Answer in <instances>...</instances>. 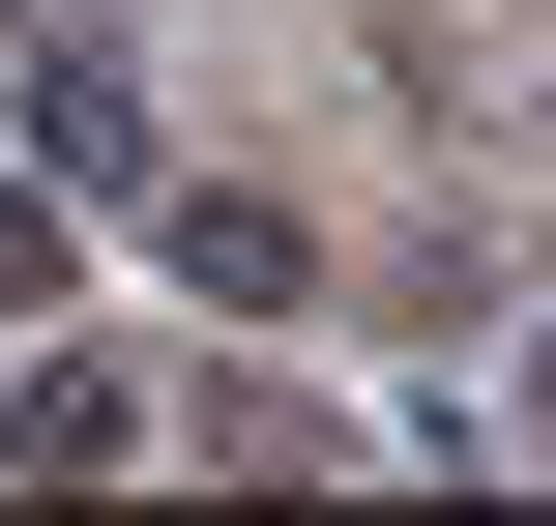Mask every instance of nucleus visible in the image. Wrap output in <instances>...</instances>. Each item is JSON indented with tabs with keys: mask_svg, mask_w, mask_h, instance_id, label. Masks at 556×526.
I'll return each instance as SVG.
<instances>
[{
	"mask_svg": "<svg viewBox=\"0 0 556 526\" xmlns=\"http://www.w3.org/2000/svg\"><path fill=\"white\" fill-rule=\"evenodd\" d=\"M29 146H59V176H147V88H117L88 29H29Z\"/></svg>",
	"mask_w": 556,
	"mask_h": 526,
	"instance_id": "f257e3e1",
	"label": "nucleus"
}]
</instances>
